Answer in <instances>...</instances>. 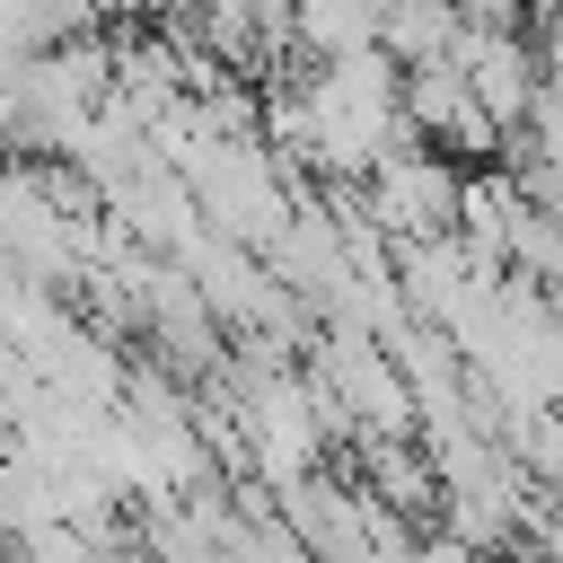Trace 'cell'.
I'll return each instance as SVG.
<instances>
[{"label": "cell", "mask_w": 563, "mask_h": 563, "mask_svg": "<svg viewBox=\"0 0 563 563\" xmlns=\"http://www.w3.org/2000/svg\"><path fill=\"white\" fill-rule=\"evenodd\" d=\"M361 202H369V220L396 238V246H413V238H440V229H457V167H449V150H431L422 132H396L361 176Z\"/></svg>", "instance_id": "cell-1"}, {"label": "cell", "mask_w": 563, "mask_h": 563, "mask_svg": "<svg viewBox=\"0 0 563 563\" xmlns=\"http://www.w3.org/2000/svg\"><path fill=\"white\" fill-rule=\"evenodd\" d=\"M405 123H413L431 150H457V158H501V150H510V132L493 123V106L466 88L457 53L405 62Z\"/></svg>", "instance_id": "cell-2"}, {"label": "cell", "mask_w": 563, "mask_h": 563, "mask_svg": "<svg viewBox=\"0 0 563 563\" xmlns=\"http://www.w3.org/2000/svg\"><path fill=\"white\" fill-rule=\"evenodd\" d=\"M457 70H466V88L493 106V123L501 132H519L528 114H537V88H545V62H537V44L519 35V26H457Z\"/></svg>", "instance_id": "cell-3"}, {"label": "cell", "mask_w": 563, "mask_h": 563, "mask_svg": "<svg viewBox=\"0 0 563 563\" xmlns=\"http://www.w3.org/2000/svg\"><path fill=\"white\" fill-rule=\"evenodd\" d=\"M9 545H18V563H97V554H106L79 519H26Z\"/></svg>", "instance_id": "cell-4"}]
</instances>
